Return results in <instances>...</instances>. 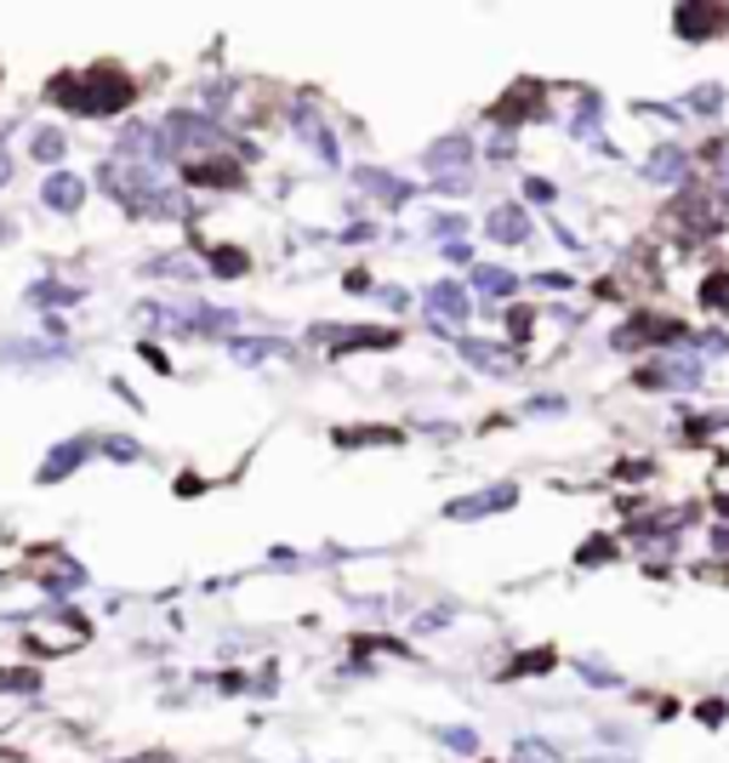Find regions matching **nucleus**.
Returning <instances> with one entry per match:
<instances>
[{
  "instance_id": "obj_1",
  "label": "nucleus",
  "mask_w": 729,
  "mask_h": 763,
  "mask_svg": "<svg viewBox=\"0 0 729 763\" xmlns=\"http://www.w3.org/2000/svg\"><path fill=\"white\" fill-rule=\"evenodd\" d=\"M80 200H86V188H80V177H69V171H58V177H46V206H52V211H80Z\"/></svg>"
},
{
  "instance_id": "obj_2",
  "label": "nucleus",
  "mask_w": 729,
  "mask_h": 763,
  "mask_svg": "<svg viewBox=\"0 0 729 763\" xmlns=\"http://www.w3.org/2000/svg\"><path fill=\"white\" fill-rule=\"evenodd\" d=\"M484 228H491V240H502V246H519L524 234H530V217H524L519 206H502V211H491V222H484Z\"/></svg>"
},
{
  "instance_id": "obj_3",
  "label": "nucleus",
  "mask_w": 729,
  "mask_h": 763,
  "mask_svg": "<svg viewBox=\"0 0 729 763\" xmlns=\"http://www.w3.org/2000/svg\"><path fill=\"white\" fill-rule=\"evenodd\" d=\"M513 507V485L491 490V496H467V502H451V518H484V513H502Z\"/></svg>"
},
{
  "instance_id": "obj_4",
  "label": "nucleus",
  "mask_w": 729,
  "mask_h": 763,
  "mask_svg": "<svg viewBox=\"0 0 729 763\" xmlns=\"http://www.w3.org/2000/svg\"><path fill=\"white\" fill-rule=\"evenodd\" d=\"M427 303H433V314H440V319H467V291H462V285H433Z\"/></svg>"
},
{
  "instance_id": "obj_5",
  "label": "nucleus",
  "mask_w": 729,
  "mask_h": 763,
  "mask_svg": "<svg viewBox=\"0 0 729 763\" xmlns=\"http://www.w3.org/2000/svg\"><path fill=\"white\" fill-rule=\"evenodd\" d=\"M467 160H473V142L467 137H440L427 149V166H467Z\"/></svg>"
},
{
  "instance_id": "obj_6",
  "label": "nucleus",
  "mask_w": 729,
  "mask_h": 763,
  "mask_svg": "<svg viewBox=\"0 0 729 763\" xmlns=\"http://www.w3.org/2000/svg\"><path fill=\"white\" fill-rule=\"evenodd\" d=\"M462 359H467V365H484V370H508V365H513L508 354H496V343H462Z\"/></svg>"
},
{
  "instance_id": "obj_7",
  "label": "nucleus",
  "mask_w": 729,
  "mask_h": 763,
  "mask_svg": "<svg viewBox=\"0 0 729 763\" xmlns=\"http://www.w3.org/2000/svg\"><path fill=\"white\" fill-rule=\"evenodd\" d=\"M650 177L656 182H678V177H684V155H678V149H656L650 155Z\"/></svg>"
},
{
  "instance_id": "obj_8",
  "label": "nucleus",
  "mask_w": 729,
  "mask_h": 763,
  "mask_svg": "<svg viewBox=\"0 0 729 763\" xmlns=\"http://www.w3.org/2000/svg\"><path fill=\"white\" fill-rule=\"evenodd\" d=\"M473 285H479L484 297H508V291H519V279H513V274H502V268H479V274H473Z\"/></svg>"
},
{
  "instance_id": "obj_9",
  "label": "nucleus",
  "mask_w": 729,
  "mask_h": 763,
  "mask_svg": "<svg viewBox=\"0 0 729 763\" xmlns=\"http://www.w3.org/2000/svg\"><path fill=\"white\" fill-rule=\"evenodd\" d=\"M359 182H365V188H376V195H387V200H411V182H400V177H376V171H359Z\"/></svg>"
},
{
  "instance_id": "obj_10",
  "label": "nucleus",
  "mask_w": 729,
  "mask_h": 763,
  "mask_svg": "<svg viewBox=\"0 0 729 763\" xmlns=\"http://www.w3.org/2000/svg\"><path fill=\"white\" fill-rule=\"evenodd\" d=\"M513 763H559V752L548 741H519L513 746Z\"/></svg>"
},
{
  "instance_id": "obj_11",
  "label": "nucleus",
  "mask_w": 729,
  "mask_h": 763,
  "mask_svg": "<svg viewBox=\"0 0 729 763\" xmlns=\"http://www.w3.org/2000/svg\"><path fill=\"white\" fill-rule=\"evenodd\" d=\"M297 126H303V137H308V142H314V149H319V155H325V160H336V149H331V137H325V131H319V126H314V120H308V115H303V120H297Z\"/></svg>"
},
{
  "instance_id": "obj_12",
  "label": "nucleus",
  "mask_w": 729,
  "mask_h": 763,
  "mask_svg": "<svg viewBox=\"0 0 729 763\" xmlns=\"http://www.w3.org/2000/svg\"><path fill=\"white\" fill-rule=\"evenodd\" d=\"M35 303H40V308H58V303H75V291H58V285H35Z\"/></svg>"
},
{
  "instance_id": "obj_13",
  "label": "nucleus",
  "mask_w": 729,
  "mask_h": 763,
  "mask_svg": "<svg viewBox=\"0 0 729 763\" xmlns=\"http://www.w3.org/2000/svg\"><path fill=\"white\" fill-rule=\"evenodd\" d=\"M35 155H40V160H58V155H63V137H58V131L35 137Z\"/></svg>"
},
{
  "instance_id": "obj_14",
  "label": "nucleus",
  "mask_w": 729,
  "mask_h": 763,
  "mask_svg": "<svg viewBox=\"0 0 729 763\" xmlns=\"http://www.w3.org/2000/svg\"><path fill=\"white\" fill-rule=\"evenodd\" d=\"M75 462H80V445L58 450V456H52V467H46V479H58V473H63V467H75Z\"/></svg>"
},
{
  "instance_id": "obj_15",
  "label": "nucleus",
  "mask_w": 729,
  "mask_h": 763,
  "mask_svg": "<svg viewBox=\"0 0 729 763\" xmlns=\"http://www.w3.org/2000/svg\"><path fill=\"white\" fill-rule=\"evenodd\" d=\"M440 741H451V746H462V752H473V746H479V735H473V730H440Z\"/></svg>"
},
{
  "instance_id": "obj_16",
  "label": "nucleus",
  "mask_w": 729,
  "mask_h": 763,
  "mask_svg": "<svg viewBox=\"0 0 729 763\" xmlns=\"http://www.w3.org/2000/svg\"><path fill=\"white\" fill-rule=\"evenodd\" d=\"M246 262H239V251H217V274H239Z\"/></svg>"
}]
</instances>
